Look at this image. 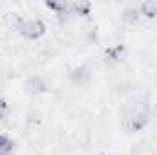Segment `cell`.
<instances>
[{"label":"cell","mask_w":157,"mask_h":155,"mask_svg":"<svg viewBox=\"0 0 157 155\" xmlns=\"http://www.w3.org/2000/svg\"><path fill=\"white\" fill-rule=\"evenodd\" d=\"M128 59V46L124 42H117L112 46H106L102 51V64L106 68H117Z\"/></svg>","instance_id":"4"},{"label":"cell","mask_w":157,"mask_h":155,"mask_svg":"<svg viewBox=\"0 0 157 155\" xmlns=\"http://www.w3.org/2000/svg\"><path fill=\"white\" fill-rule=\"evenodd\" d=\"M130 155H157V148L148 141H141V142L132 144Z\"/></svg>","instance_id":"9"},{"label":"cell","mask_w":157,"mask_h":155,"mask_svg":"<svg viewBox=\"0 0 157 155\" xmlns=\"http://www.w3.org/2000/svg\"><path fill=\"white\" fill-rule=\"evenodd\" d=\"M97 155H106V153H97Z\"/></svg>","instance_id":"13"},{"label":"cell","mask_w":157,"mask_h":155,"mask_svg":"<svg viewBox=\"0 0 157 155\" xmlns=\"http://www.w3.org/2000/svg\"><path fill=\"white\" fill-rule=\"evenodd\" d=\"M154 119V110H146V112H137V113H130V115L121 117V130L126 133H137L143 131L144 128H148L152 124Z\"/></svg>","instance_id":"2"},{"label":"cell","mask_w":157,"mask_h":155,"mask_svg":"<svg viewBox=\"0 0 157 155\" xmlns=\"http://www.w3.org/2000/svg\"><path fill=\"white\" fill-rule=\"evenodd\" d=\"M4 88H6V80H4V78L0 77V93L4 91Z\"/></svg>","instance_id":"12"},{"label":"cell","mask_w":157,"mask_h":155,"mask_svg":"<svg viewBox=\"0 0 157 155\" xmlns=\"http://www.w3.org/2000/svg\"><path fill=\"white\" fill-rule=\"evenodd\" d=\"M22 88H24V93L29 95V97H33V99L49 93V89H51L48 78L44 77V75H40V73H33V75H29V77L24 80V86H22Z\"/></svg>","instance_id":"5"},{"label":"cell","mask_w":157,"mask_h":155,"mask_svg":"<svg viewBox=\"0 0 157 155\" xmlns=\"http://www.w3.org/2000/svg\"><path fill=\"white\" fill-rule=\"evenodd\" d=\"M119 18L126 26H139L141 20H143L137 6H126V7H122V11L119 13Z\"/></svg>","instance_id":"7"},{"label":"cell","mask_w":157,"mask_h":155,"mask_svg":"<svg viewBox=\"0 0 157 155\" xmlns=\"http://www.w3.org/2000/svg\"><path fill=\"white\" fill-rule=\"evenodd\" d=\"M11 29L17 31L24 40L37 42L48 33V26L42 18H26L22 15H17L11 22Z\"/></svg>","instance_id":"1"},{"label":"cell","mask_w":157,"mask_h":155,"mask_svg":"<svg viewBox=\"0 0 157 155\" xmlns=\"http://www.w3.org/2000/svg\"><path fill=\"white\" fill-rule=\"evenodd\" d=\"M15 148H17V142L7 133H0V155H11Z\"/></svg>","instance_id":"10"},{"label":"cell","mask_w":157,"mask_h":155,"mask_svg":"<svg viewBox=\"0 0 157 155\" xmlns=\"http://www.w3.org/2000/svg\"><path fill=\"white\" fill-rule=\"evenodd\" d=\"M11 113V106H9V102L6 100V99H0V122L2 120H6L7 117Z\"/></svg>","instance_id":"11"},{"label":"cell","mask_w":157,"mask_h":155,"mask_svg":"<svg viewBox=\"0 0 157 155\" xmlns=\"http://www.w3.org/2000/svg\"><path fill=\"white\" fill-rule=\"evenodd\" d=\"M68 80L73 88H86L93 80V68L88 62H78L68 71Z\"/></svg>","instance_id":"3"},{"label":"cell","mask_w":157,"mask_h":155,"mask_svg":"<svg viewBox=\"0 0 157 155\" xmlns=\"http://www.w3.org/2000/svg\"><path fill=\"white\" fill-rule=\"evenodd\" d=\"M91 11H93V4H91V2H86V0L70 2V13H71L73 18L90 20V18H91Z\"/></svg>","instance_id":"6"},{"label":"cell","mask_w":157,"mask_h":155,"mask_svg":"<svg viewBox=\"0 0 157 155\" xmlns=\"http://www.w3.org/2000/svg\"><path fill=\"white\" fill-rule=\"evenodd\" d=\"M139 13L144 20H155L157 18V0H146L137 6Z\"/></svg>","instance_id":"8"}]
</instances>
